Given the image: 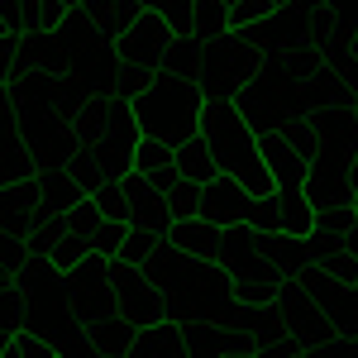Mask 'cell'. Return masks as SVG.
<instances>
[{
  "mask_svg": "<svg viewBox=\"0 0 358 358\" xmlns=\"http://www.w3.org/2000/svg\"><path fill=\"white\" fill-rule=\"evenodd\" d=\"M10 334H15V330H0V354H5V344H10Z\"/></svg>",
  "mask_w": 358,
  "mask_h": 358,
  "instance_id": "ab89813d",
  "label": "cell"
},
{
  "mask_svg": "<svg viewBox=\"0 0 358 358\" xmlns=\"http://www.w3.org/2000/svg\"><path fill=\"white\" fill-rule=\"evenodd\" d=\"M167 210H172V220L201 215V182H182L177 192H167Z\"/></svg>",
  "mask_w": 358,
  "mask_h": 358,
  "instance_id": "d6a6232c",
  "label": "cell"
},
{
  "mask_svg": "<svg viewBox=\"0 0 358 358\" xmlns=\"http://www.w3.org/2000/svg\"><path fill=\"white\" fill-rule=\"evenodd\" d=\"M224 358H263L258 349H234V354H224Z\"/></svg>",
  "mask_w": 358,
  "mask_h": 358,
  "instance_id": "74e56055",
  "label": "cell"
},
{
  "mask_svg": "<svg viewBox=\"0 0 358 358\" xmlns=\"http://www.w3.org/2000/svg\"><path fill=\"white\" fill-rule=\"evenodd\" d=\"M354 192H358V148L349 153V196H354Z\"/></svg>",
  "mask_w": 358,
  "mask_h": 358,
  "instance_id": "8d00e7d4",
  "label": "cell"
},
{
  "mask_svg": "<svg viewBox=\"0 0 358 358\" xmlns=\"http://www.w3.org/2000/svg\"><path fill=\"white\" fill-rule=\"evenodd\" d=\"M143 10H158L172 29H187L192 24V0H138Z\"/></svg>",
  "mask_w": 358,
  "mask_h": 358,
  "instance_id": "d590c367",
  "label": "cell"
},
{
  "mask_svg": "<svg viewBox=\"0 0 358 358\" xmlns=\"http://www.w3.org/2000/svg\"><path fill=\"white\" fill-rule=\"evenodd\" d=\"M0 358H62V344L43 330H15Z\"/></svg>",
  "mask_w": 358,
  "mask_h": 358,
  "instance_id": "603a6c76",
  "label": "cell"
},
{
  "mask_svg": "<svg viewBox=\"0 0 358 358\" xmlns=\"http://www.w3.org/2000/svg\"><path fill=\"white\" fill-rule=\"evenodd\" d=\"M82 334H86V349L96 358H124L129 344H134V334H138V325H129L120 310H106L101 320L82 325Z\"/></svg>",
  "mask_w": 358,
  "mask_h": 358,
  "instance_id": "7c38bea8",
  "label": "cell"
},
{
  "mask_svg": "<svg viewBox=\"0 0 358 358\" xmlns=\"http://www.w3.org/2000/svg\"><path fill=\"white\" fill-rule=\"evenodd\" d=\"M196 43L187 29H177V38H172V48H167L163 57V72H172V77H187V82H196Z\"/></svg>",
  "mask_w": 358,
  "mask_h": 358,
  "instance_id": "484cf974",
  "label": "cell"
},
{
  "mask_svg": "<svg viewBox=\"0 0 358 358\" xmlns=\"http://www.w3.org/2000/svg\"><path fill=\"white\" fill-rule=\"evenodd\" d=\"M163 239L177 248V253H192V258L215 263V239H220V229H215L210 220H201V215H187V220H172V224H167Z\"/></svg>",
  "mask_w": 358,
  "mask_h": 358,
  "instance_id": "5bb4252c",
  "label": "cell"
},
{
  "mask_svg": "<svg viewBox=\"0 0 358 358\" xmlns=\"http://www.w3.org/2000/svg\"><path fill=\"white\" fill-rule=\"evenodd\" d=\"M24 320V292L15 282H0V330H20Z\"/></svg>",
  "mask_w": 358,
  "mask_h": 358,
  "instance_id": "1f68e13d",
  "label": "cell"
},
{
  "mask_svg": "<svg viewBox=\"0 0 358 358\" xmlns=\"http://www.w3.org/2000/svg\"><path fill=\"white\" fill-rule=\"evenodd\" d=\"M224 5H234V0H224Z\"/></svg>",
  "mask_w": 358,
  "mask_h": 358,
  "instance_id": "bcb514c9",
  "label": "cell"
},
{
  "mask_svg": "<svg viewBox=\"0 0 358 358\" xmlns=\"http://www.w3.org/2000/svg\"><path fill=\"white\" fill-rule=\"evenodd\" d=\"M158 244H163V234H158V229L129 224V229H124V244H120V253H115V258H120V263H134V268H143V263L153 258V248H158Z\"/></svg>",
  "mask_w": 358,
  "mask_h": 358,
  "instance_id": "cb8c5ba5",
  "label": "cell"
},
{
  "mask_svg": "<svg viewBox=\"0 0 358 358\" xmlns=\"http://www.w3.org/2000/svg\"><path fill=\"white\" fill-rule=\"evenodd\" d=\"M24 268H29L24 239H15V234H5V229H0V282H15Z\"/></svg>",
  "mask_w": 358,
  "mask_h": 358,
  "instance_id": "f546056e",
  "label": "cell"
},
{
  "mask_svg": "<svg viewBox=\"0 0 358 358\" xmlns=\"http://www.w3.org/2000/svg\"><path fill=\"white\" fill-rule=\"evenodd\" d=\"M172 38H177V29L167 24L158 10H138L134 24H124V34L115 38V62L120 67H143V72H158L163 67L167 48H172Z\"/></svg>",
  "mask_w": 358,
  "mask_h": 358,
  "instance_id": "5b68a950",
  "label": "cell"
},
{
  "mask_svg": "<svg viewBox=\"0 0 358 358\" xmlns=\"http://www.w3.org/2000/svg\"><path fill=\"white\" fill-rule=\"evenodd\" d=\"M273 10H277L273 0H234V5H229V29H253V24H263Z\"/></svg>",
  "mask_w": 358,
  "mask_h": 358,
  "instance_id": "4dcf8cb0",
  "label": "cell"
},
{
  "mask_svg": "<svg viewBox=\"0 0 358 358\" xmlns=\"http://www.w3.org/2000/svg\"><path fill=\"white\" fill-rule=\"evenodd\" d=\"M277 215H282V234H310L315 229V206L306 201V192H277Z\"/></svg>",
  "mask_w": 358,
  "mask_h": 358,
  "instance_id": "44dd1931",
  "label": "cell"
},
{
  "mask_svg": "<svg viewBox=\"0 0 358 358\" xmlns=\"http://www.w3.org/2000/svg\"><path fill=\"white\" fill-rule=\"evenodd\" d=\"M38 201H43V210H57V215H72L77 206L86 201L82 182L62 167H38Z\"/></svg>",
  "mask_w": 358,
  "mask_h": 358,
  "instance_id": "4fadbf2b",
  "label": "cell"
},
{
  "mask_svg": "<svg viewBox=\"0 0 358 358\" xmlns=\"http://www.w3.org/2000/svg\"><path fill=\"white\" fill-rule=\"evenodd\" d=\"M62 287H67V315H72L77 325H91V320H101L106 310H115L110 258H106V253H96V248H91L82 263L62 277Z\"/></svg>",
  "mask_w": 358,
  "mask_h": 358,
  "instance_id": "277c9868",
  "label": "cell"
},
{
  "mask_svg": "<svg viewBox=\"0 0 358 358\" xmlns=\"http://www.w3.org/2000/svg\"><path fill=\"white\" fill-rule=\"evenodd\" d=\"M172 163V143H163V138H143L138 134L134 143V172H143V177H153L158 167Z\"/></svg>",
  "mask_w": 358,
  "mask_h": 358,
  "instance_id": "4316f807",
  "label": "cell"
},
{
  "mask_svg": "<svg viewBox=\"0 0 358 358\" xmlns=\"http://www.w3.org/2000/svg\"><path fill=\"white\" fill-rule=\"evenodd\" d=\"M258 62H263V48L253 43V34L248 29H229V34L206 38L196 48V86H201L206 101H234L253 82Z\"/></svg>",
  "mask_w": 358,
  "mask_h": 358,
  "instance_id": "3957f363",
  "label": "cell"
},
{
  "mask_svg": "<svg viewBox=\"0 0 358 358\" xmlns=\"http://www.w3.org/2000/svg\"><path fill=\"white\" fill-rule=\"evenodd\" d=\"M296 5H306V10H325L330 0H296Z\"/></svg>",
  "mask_w": 358,
  "mask_h": 358,
  "instance_id": "f35d334b",
  "label": "cell"
},
{
  "mask_svg": "<svg viewBox=\"0 0 358 358\" xmlns=\"http://www.w3.org/2000/svg\"><path fill=\"white\" fill-rule=\"evenodd\" d=\"M86 253H91V239H86V234H77V229H62V234L53 239V248H48V258H43V263H48L57 277H67L86 258Z\"/></svg>",
  "mask_w": 358,
  "mask_h": 358,
  "instance_id": "7402d4cb",
  "label": "cell"
},
{
  "mask_svg": "<svg viewBox=\"0 0 358 358\" xmlns=\"http://www.w3.org/2000/svg\"><path fill=\"white\" fill-rule=\"evenodd\" d=\"M67 5H72V10H77V0H67Z\"/></svg>",
  "mask_w": 358,
  "mask_h": 358,
  "instance_id": "f6af8a7d",
  "label": "cell"
},
{
  "mask_svg": "<svg viewBox=\"0 0 358 358\" xmlns=\"http://www.w3.org/2000/svg\"><path fill=\"white\" fill-rule=\"evenodd\" d=\"M34 172H38V167L29 158V143H24V134H20V124L0 129V187H15V182H24Z\"/></svg>",
  "mask_w": 358,
  "mask_h": 358,
  "instance_id": "e0dca14e",
  "label": "cell"
},
{
  "mask_svg": "<svg viewBox=\"0 0 358 358\" xmlns=\"http://www.w3.org/2000/svg\"><path fill=\"white\" fill-rule=\"evenodd\" d=\"M124 229H129V224L101 220V224H96V234H91V248H96V253H106V258H115V253H120V244H124Z\"/></svg>",
  "mask_w": 358,
  "mask_h": 358,
  "instance_id": "e575fe53",
  "label": "cell"
},
{
  "mask_svg": "<svg viewBox=\"0 0 358 358\" xmlns=\"http://www.w3.org/2000/svg\"><path fill=\"white\" fill-rule=\"evenodd\" d=\"M349 110H354V120H358V91H354V96H349Z\"/></svg>",
  "mask_w": 358,
  "mask_h": 358,
  "instance_id": "60d3db41",
  "label": "cell"
},
{
  "mask_svg": "<svg viewBox=\"0 0 358 358\" xmlns=\"http://www.w3.org/2000/svg\"><path fill=\"white\" fill-rule=\"evenodd\" d=\"M349 206H354V215H358V192H354V196H349Z\"/></svg>",
  "mask_w": 358,
  "mask_h": 358,
  "instance_id": "b9f144b4",
  "label": "cell"
},
{
  "mask_svg": "<svg viewBox=\"0 0 358 358\" xmlns=\"http://www.w3.org/2000/svg\"><path fill=\"white\" fill-rule=\"evenodd\" d=\"M43 201H38V172L15 182V187H0V229L15 234V239H29V229L38 220Z\"/></svg>",
  "mask_w": 358,
  "mask_h": 358,
  "instance_id": "8fae6325",
  "label": "cell"
},
{
  "mask_svg": "<svg viewBox=\"0 0 358 358\" xmlns=\"http://www.w3.org/2000/svg\"><path fill=\"white\" fill-rule=\"evenodd\" d=\"M354 224H358V215H354V206H349V201H339V206H320V210H315V229H320V234L344 239Z\"/></svg>",
  "mask_w": 358,
  "mask_h": 358,
  "instance_id": "f1b7e54d",
  "label": "cell"
},
{
  "mask_svg": "<svg viewBox=\"0 0 358 358\" xmlns=\"http://www.w3.org/2000/svg\"><path fill=\"white\" fill-rule=\"evenodd\" d=\"M120 187H124V206H129V224H143V229H158L167 234V224H172V210H167V201L153 192V182L143 177V172H124L120 177Z\"/></svg>",
  "mask_w": 358,
  "mask_h": 358,
  "instance_id": "9c48e42d",
  "label": "cell"
},
{
  "mask_svg": "<svg viewBox=\"0 0 358 358\" xmlns=\"http://www.w3.org/2000/svg\"><path fill=\"white\" fill-rule=\"evenodd\" d=\"M273 5H296V0H273Z\"/></svg>",
  "mask_w": 358,
  "mask_h": 358,
  "instance_id": "ee69618b",
  "label": "cell"
},
{
  "mask_svg": "<svg viewBox=\"0 0 358 358\" xmlns=\"http://www.w3.org/2000/svg\"><path fill=\"white\" fill-rule=\"evenodd\" d=\"M91 201L101 206V215H106V220L129 224V206H124V187H120V182H106V187H101V192L91 196Z\"/></svg>",
  "mask_w": 358,
  "mask_h": 358,
  "instance_id": "836d02e7",
  "label": "cell"
},
{
  "mask_svg": "<svg viewBox=\"0 0 358 358\" xmlns=\"http://www.w3.org/2000/svg\"><path fill=\"white\" fill-rule=\"evenodd\" d=\"M187 34H192L196 43L229 34V5L224 0H192V24H187Z\"/></svg>",
  "mask_w": 358,
  "mask_h": 358,
  "instance_id": "ffe728a7",
  "label": "cell"
},
{
  "mask_svg": "<svg viewBox=\"0 0 358 358\" xmlns=\"http://www.w3.org/2000/svg\"><path fill=\"white\" fill-rule=\"evenodd\" d=\"M24 5V24L29 34H48V29H57L62 20H67V0H20Z\"/></svg>",
  "mask_w": 358,
  "mask_h": 358,
  "instance_id": "d4e9b609",
  "label": "cell"
},
{
  "mask_svg": "<svg viewBox=\"0 0 358 358\" xmlns=\"http://www.w3.org/2000/svg\"><path fill=\"white\" fill-rule=\"evenodd\" d=\"M129 110H134V124L143 138H163V143H187L196 138L201 129V110H206V96H201V86L187 82V77H172V72H153L148 86L138 91L134 101H129Z\"/></svg>",
  "mask_w": 358,
  "mask_h": 358,
  "instance_id": "7a4b0ae2",
  "label": "cell"
},
{
  "mask_svg": "<svg viewBox=\"0 0 358 358\" xmlns=\"http://www.w3.org/2000/svg\"><path fill=\"white\" fill-rule=\"evenodd\" d=\"M296 358H306V354H296Z\"/></svg>",
  "mask_w": 358,
  "mask_h": 358,
  "instance_id": "7dc6e473",
  "label": "cell"
},
{
  "mask_svg": "<svg viewBox=\"0 0 358 358\" xmlns=\"http://www.w3.org/2000/svg\"><path fill=\"white\" fill-rule=\"evenodd\" d=\"M263 253V234L253 229V224H224L220 239H215V263H220L224 273H234V268H244V263H253Z\"/></svg>",
  "mask_w": 358,
  "mask_h": 358,
  "instance_id": "9a60e30c",
  "label": "cell"
},
{
  "mask_svg": "<svg viewBox=\"0 0 358 358\" xmlns=\"http://www.w3.org/2000/svg\"><path fill=\"white\" fill-rule=\"evenodd\" d=\"M5 34H10V29H5V20H0V38H5Z\"/></svg>",
  "mask_w": 358,
  "mask_h": 358,
  "instance_id": "7bdbcfd3",
  "label": "cell"
},
{
  "mask_svg": "<svg viewBox=\"0 0 358 358\" xmlns=\"http://www.w3.org/2000/svg\"><path fill=\"white\" fill-rule=\"evenodd\" d=\"M110 287H115V310H120L129 325H153V320H163V292L148 282L143 268L110 258Z\"/></svg>",
  "mask_w": 358,
  "mask_h": 358,
  "instance_id": "8992f818",
  "label": "cell"
},
{
  "mask_svg": "<svg viewBox=\"0 0 358 358\" xmlns=\"http://www.w3.org/2000/svg\"><path fill=\"white\" fill-rule=\"evenodd\" d=\"M263 258L277 263L287 277H296L306 268V239L301 234H282V229L277 234H263Z\"/></svg>",
  "mask_w": 358,
  "mask_h": 358,
  "instance_id": "d6986e66",
  "label": "cell"
},
{
  "mask_svg": "<svg viewBox=\"0 0 358 358\" xmlns=\"http://www.w3.org/2000/svg\"><path fill=\"white\" fill-rule=\"evenodd\" d=\"M196 134L206 138L215 167L229 172L248 196H273L277 192L273 172H268L263 153H258V134H253V124L244 120V110H239L234 101H206Z\"/></svg>",
  "mask_w": 358,
  "mask_h": 358,
  "instance_id": "6da1fadb",
  "label": "cell"
},
{
  "mask_svg": "<svg viewBox=\"0 0 358 358\" xmlns=\"http://www.w3.org/2000/svg\"><path fill=\"white\" fill-rule=\"evenodd\" d=\"M244 224H253L258 234H277V229H282V215H277V192L273 196H248Z\"/></svg>",
  "mask_w": 358,
  "mask_h": 358,
  "instance_id": "83f0119b",
  "label": "cell"
},
{
  "mask_svg": "<svg viewBox=\"0 0 358 358\" xmlns=\"http://www.w3.org/2000/svg\"><path fill=\"white\" fill-rule=\"evenodd\" d=\"M124 358H182V325L172 315L153 320V325H138V334H134V344H129Z\"/></svg>",
  "mask_w": 358,
  "mask_h": 358,
  "instance_id": "2e32d148",
  "label": "cell"
},
{
  "mask_svg": "<svg viewBox=\"0 0 358 358\" xmlns=\"http://www.w3.org/2000/svg\"><path fill=\"white\" fill-rule=\"evenodd\" d=\"M258 153H263V163H268V172H273L277 192H301V187H306V158H301V148L282 134V129L258 134Z\"/></svg>",
  "mask_w": 358,
  "mask_h": 358,
  "instance_id": "52a82bcc",
  "label": "cell"
},
{
  "mask_svg": "<svg viewBox=\"0 0 358 358\" xmlns=\"http://www.w3.org/2000/svg\"><path fill=\"white\" fill-rule=\"evenodd\" d=\"M172 167L187 177V182H210L220 167H215V158H210V148H206V138L196 134V138H187V143H177L172 148Z\"/></svg>",
  "mask_w": 358,
  "mask_h": 358,
  "instance_id": "ac0fdd59",
  "label": "cell"
},
{
  "mask_svg": "<svg viewBox=\"0 0 358 358\" xmlns=\"http://www.w3.org/2000/svg\"><path fill=\"white\" fill-rule=\"evenodd\" d=\"M282 282H287V273L258 253L253 263H244V268L229 273V292H234V301H239V306H273V296H277Z\"/></svg>",
  "mask_w": 358,
  "mask_h": 358,
  "instance_id": "30bf717a",
  "label": "cell"
},
{
  "mask_svg": "<svg viewBox=\"0 0 358 358\" xmlns=\"http://www.w3.org/2000/svg\"><path fill=\"white\" fill-rule=\"evenodd\" d=\"M248 210V192L229 177V172H215L210 182H201V220H210L215 229L224 224H239Z\"/></svg>",
  "mask_w": 358,
  "mask_h": 358,
  "instance_id": "ba28073f",
  "label": "cell"
}]
</instances>
